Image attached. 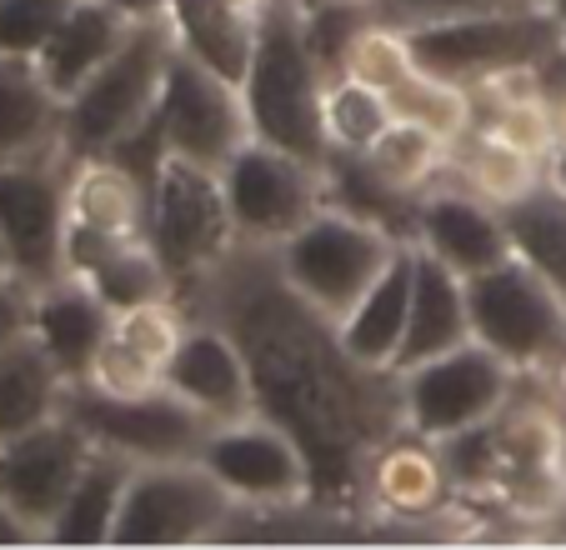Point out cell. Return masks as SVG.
<instances>
[{"label":"cell","instance_id":"obj_13","mask_svg":"<svg viewBox=\"0 0 566 550\" xmlns=\"http://www.w3.org/2000/svg\"><path fill=\"white\" fill-rule=\"evenodd\" d=\"M146 136L156 140V150H176V156H191L201 166L221 170L247 140H256V130H251L241 81L176 51Z\"/></svg>","mask_w":566,"mask_h":550},{"label":"cell","instance_id":"obj_30","mask_svg":"<svg viewBox=\"0 0 566 550\" xmlns=\"http://www.w3.org/2000/svg\"><path fill=\"white\" fill-rule=\"evenodd\" d=\"M451 180H461L467 191H476L481 201H492V205H516L526 201L532 191H542L546 186V160L526 156V150L506 146V140L486 136V130H471L467 140H461L457 150H451Z\"/></svg>","mask_w":566,"mask_h":550},{"label":"cell","instance_id":"obj_41","mask_svg":"<svg viewBox=\"0 0 566 550\" xmlns=\"http://www.w3.org/2000/svg\"><path fill=\"white\" fill-rule=\"evenodd\" d=\"M31 310H35V286H25L21 275L6 271L0 275V350L31 330Z\"/></svg>","mask_w":566,"mask_h":550},{"label":"cell","instance_id":"obj_24","mask_svg":"<svg viewBox=\"0 0 566 550\" xmlns=\"http://www.w3.org/2000/svg\"><path fill=\"white\" fill-rule=\"evenodd\" d=\"M471 340V310H467V275L451 271L447 261L427 255L417 245V286H411V320L407 340L396 356V371H407L417 360H431L451 346ZM391 371V376H396Z\"/></svg>","mask_w":566,"mask_h":550},{"label":"cell","instance_id":"obj_43","mask_svg":"<svg viewBox=\"0 0 566 550\" xmlns=\"http://www.w3.org/2000/svg\"><path fill=\"white\" fill-rule=\"evenodd\" d=\"M120 15H126L130 25L140 21H166V11H171V0H111Z\"/></svg>","mask_w":566,"mask_h":550},{"label":"cell","instance_id":"obj_4","mask_svg":"<svg viewBox=\"0 0 566 550\" xmlns=\"http://www.w3.org/2000/svg\"><path fill=\"white\" fill-rule=\"evenodd\" d=\"M171 61H176L171 21L130 25V35L116 45V55L81 91L65 96V120H61L65 160L111 156V150L136 146L150 130V116H156V101Z\"/></svg>","mask_w":566,"mask_h":550},{"label":"cell","instance_id":"obj_7","mask_svg":"<svg viewBox=\"0 0 566 550\" xmlns=\"http://www.w3.org/2000/svg\"><path fill=\"white\" fill-rule=\"evenodd\" d=\"M492 425L496 476L486 506L526 530H566V405H556L546 385L532 395L516 391Z\"/></svg>","mask_w":566,"mask_h":550},{"label":"cell","instance_id":"obj_32","mask_svg":"<svg viewBox=\"0 0 566 550\" xmlns=\"http://www.w3.org/2000/svg\"><path fill=\"white\" fill-rule=\"evenodd\" d=\"M81 281L106 300L111 310H130L140 300H160V296H176V281L166 271V261L156 255L150 241H120L106 245L91 265H81Z\"/></svg>","mask_w":566,"mask_h":550},{"label":"cell","instance_id":"obj_16","mask_svg":"<svg viewBox=\"0 0 566 550\" xmlns=\"http://www.w3.org/2000/svg\"><path fill=\"white\" fill-rule=\"evenodd\" d=\"M0 251L35 290L65 275V160L0 166Z\"/></svg>","mask_w":566,"mask_h":550},{"label":"cell","instance_id":"obj_9","mask_svg":"<svg viewBox=\"0 0 566 550\" xmlns=\"http://www.w3.org/2000/svg\"><path fill=\"white\" fill-rule=\"evenodd\" d=\"M221 191L231 205L235 241L247 251H276L286 235H296L332 195V170L321 160L291 156L271 140H247L221 166Z\"/></svg>","mask_w":566,"mask_h":550},{"label":"cell","instance_id":"obj_27","mask_svg":"<svg viewBox=\"0 0 566 550\" xmlns=\"http://www.w3.org/2000/svg\"><path fill=\"white\" fill-rule=\"evenodd\" d=\"M130 470H136V461L96 445L86 470H81V480H75L71 496H65L61 516L45 530V546H111Z\"/></svg>","mask_w":566,"mask_h":550},{"label":"cell","instance_id":"obj_47","mask_svg":"<svg viewBox=\"0 0 566 550\" xmlns=\"http://www.w3.org/2000/svg\"><path fill=\"white\" fill-rule=\"evenodd\" d=\"M6 271H11V265H6V251H0V275H6Z\"/></svg>","mask_w":566,"mask_h":550},{"label":"cell","instance_id":"obj_46","mask_svg":"<svg viewBox=\"0 0 566 550\" xmlns=\"http://www.w3.org/2000/svg\"><path fill=\"white\" fill-rule=\"evenodd\" d=\"M231 6H235L241 15H247V21H261V15H266L271 6H276V0H231Z\"/></svg>","mask_w":566,"mask_h":550},{"label":"cell","instance_id":"obj_48","mask_svg":"<svg viewBox=\"0 0 566 550\" xmlns=\"http://www.w3.org/2000/svg\"><path fill=\"white\" fill-rule=\"evenodd\" d=\"M371 6H376V0H371Z\"/></svg>","mask_w":566,"mask_h":550},{"label":"cell","instance_id":"obj_28","mask_svg":"<svg viewBox=\"0 0 566 550\" xmlns=\"http://www.w3.org/2000/svg\"><path fill=\"white\" fill-rule=\"evenodd\" d=\"M166 21H171L176 51L181 55L231 75V81H247L261 21H247L231 0H171Z\"/></svg>","mask_w":566,"mask_h":550},{"label":"cell","instance_id":"obj_39","mask_svg":"<svg viewBox=\"0 0 566 550\" xmlns=\"http://www.w3.org/2000/svg\"><path fill=\"white\" fill-rule=\"evenodd\" d=\"M71 0H0V55L35 61L55 25L65 21Z\"/></svg>","mask_w":566,"mask_h":550},{"label":"cell","instance_id":"obj_2","mask_svg":"<svg viewBox=\"0 0 566 550\" xmlns=\"http://www.w3.org/2000/svg\"><path fill=\"white\" fill-rule=\"evenodd\" d=\"M326 61L311 51L306 21H301V0H276L261 15L256 31V55L241 81L251 110V130L256 140L291 150L306 160H332L326 146V126H321V96H326Z\"/></svg>","mask_w":566,"mask_h":550},{"label":"cell","instance_id":"obj_26","mask_svg":"<svg viewBox=\"0 0 566 550\" xmlns=\"http://www.w3.org/2000/svg\"><path fill=\"white\" fill-rule=\"evenodd\" d=\"M65 371L51 360V350L41 346L35 330L15 336L0 350V441H11L21 431H35L51 415L65 411Z\"/></svg>","mask_w":566,"mask_h":550},{"label":"cell","instance_id":"obj_33","mask_svg":"<svg viewBox=\"0 0 566 550\" xmlns=\"http://www.w3.org/2000/svg\"><path fill=\"white\" fill-rule=\"evenodd\" d=\"M396 120V106L386 91L356 81L346 71H332L326 96H321V126H326V146L332 156H366L376 136Z\"/></svg>","mask_w":566,"mask_h":550},{"label":"cell","instance_id":"obj_19","mask_svg":"<svg viewBox=\"0 0 566 550\" xmlns=\"http://www.w3.org/2000/svg\"><path fill=\"white\" fill-rule=\"evenodd\" d=\"M166 391L181 395L191 411H201L211 425L241 421L256 411V381H251V360L231 326L216 316H191L186 340L176 346L166 366Z\"/></svg>","mask_w":566,"mask_h":550},{"label":"cell","instance_id":"obj_20","mask_svg":"<svg viewBox=\"0 0 566 550\" xmlns=\"http://www.w3.org/2000/svg\"><path fill=\"white\" fill-rule=\"evenodd\" d=\"M451 500H457V490H451V470L441 461L437 441H421L411 431H391L371 451V461H366L361 506H371L376 516L417 526V520H437Z\"/></svg>","mask_w":566,"mask_h":550},{"label":"cell","instance_id":"obj_45","mask_svg":"<svg viewBox=\"0 0 566 550\" xmlns=\"http://www.w3.org/2000/svg\"><path fill=\"white\" fill-rule=\"evenodd\" d=\"M546 186H556V191H566V146L556 150L552 160H546Z\"/></svg>","mask_w":566,"mask_h":550},{"label":"cell","instance_id":"obj_31","mask_svg":"<svg viewBox=\"0 0 566 550\" xmlns=\"http://www.w3.org/2000/svg\"><path fill=\"white\" fill-rule=\"evenodd\" d=\"M506 235H512V255H522L566 300V191L542 186L526 201L506 205Z\"/></svg>","mask_w":566,"mask_h":550},{"label":"cell","instance_id":"obj_18","mask_svg":"<svg viewBox=\"0 0 566 550\" xmlns=\"http://www.w3.org/2000/svg\"><path fill=\"white\" fill-rule=\"evenodd\" d=\"M407 241L421 245L427 255H437V261H447L461 275H481L512 255L506 211L492 201H481L476 191H467L451 176H441L431 191H421L411 201Z\"/></svg>","mask_w":566,"mask_h":550},{"label":"cell","instance_id":"obj_15","mask_svg":"<svg viewBox=\"0 0 566 550\" xmlns=\"http://www.w3.org/2000/svg\"><path fill=\"white\" fill-rule=\"evenodd\" d=\"M146 166H130L126 150L65 160V275L91 265L106 245L146 241Z\"/></svg>","mask_w":566,"mask_h":550},{"label":"cell","instance_id":"obj_25","mask_svg":"<svg viewBox=\"0 0 566 550\" xmlns=\"http://www.w3.org/2000/svg\"><path fill=\"white\" fill-rule=\"evenodd\" d=\"M126 35H130V21L111 0H71V11L55 25L51 41H45V51L35 55V65H41V75L51 81L55 96L65 101L116 55V45L126 41Z\"/></svg>","mask_w":566,"mask_h":550},{"label":"cell","instance_id":"obj_17","mask_svg":"<svg viewBox=\"0 0 566 550\" xmlns=\"http://www.w3.org/2000/svg\"><path fill=\"white\" fill-rule=\"evenodd\" d=\"M91 451H96L91 435L65 411L51 415L45 425H35V431H21V435H11V441H0V496L11 500L15 516L41 536V546H45L51 520L61 516L71 486L81 480V470H86Z\"/></svg>","mask_w":566,"mask_h":550},{"label":"cell","instance_id":"obj_44","mask_svg":"<svg viewBox=\"0 0 566 550\" xmlns=\"http://www.w3.org/2000/svg\"><path fill=\"white\" fill-rule=\"evenodd\" d=\"M536 381H542L546 391H552V401H556V405H566V350L552 360V366H546V376H536Z\"/></svg>","mask_w":566,"mask_h":550},{"label":"cell","instance_id":"obj_1","mask_svg":"<svg viewBox=\"0 0 566 550\" xmlns=\"http://www.w3.org/2000/svg\"><path fill=\"white\" fill-rule=\"evenodd\" d=\"M201 306L241 340L256 381V411L281 421L311 461L316 506H352L366 490V461L396 421V376L361 371L306 300L286 290L271 251H241L206 281Z\"/></svg>","mask_w":566,"mask_h":550},{"label":"cell","instance_id":"obj_6","mask_svg":"<svg viewBox=\"0 0 566 550\" xmlns=\"http://www.w3.org/2000/svg\"><path fill=\"white\" fill-rule=\"evenodd\" d=\"M411 51L431 75H447L476 91L516 65H542L566 41V15L556 0H522V6H492V11H461L411 21Z\"/></svg>","mask_w":566,"mask_h":550},{"label":"cell","instance_id":"obj_11","mask_svg":"<svg viewBox=\"0 0 566 550\" xmlns=\"http://www.w3.org/2000/svg\"><path fill=\"white\" fill-rule=\"evenodd\" d=\"M235 516L241 506L201 461H150L130 470L111 546H201V540H221Z\"/></svg>","mask_w":566,"mask_h":550},{"label":"cell","instance_id":"obj_10","mask_svg":"<svg viewBox=\"0 0 566 550\" xmlns=\"http://www.w3.org/2000/svg\"><path fill=\"white\" fill-rule=\"evenodd\" d=\"M467 310L471 340L496 350L526 381L546 376V366L566 350V300L522 255H506L492 271L467 275Z\"/></svg>","mask_w":566,"mask_h":550},{"label":"cell","instance_id":"obj_22","mask_svg":"<svg viewBox=\"0 0 566 550\" xmlns=\"http://www.w3.org/2000/svg\"><path fill=\"white\" fill-rule=\"evenodd\" d=\"M65 101L51 91L35 61L0 55V166H45L61 150Z\"/></svg>","mask_w":566,"mask_h":550},{"label":"cell","instance_id":"obj_37","mask_svg":"<svg viewBox=\"0 0 566 550\" xmlns=\"http://www.w3.org/2000/svg\"><path fill=\"white\" fill-rule=\"evenodd\" d=\"M486 136L506 140V146L526 150L536 160H552L556 156V120H552V106L542 96L532 101H506V106H481V120H476Z\"/></svg>","mask_w":566,"mask_h":550},{"label":"cell","instance_id":"obj_8","mask_svg":"<svg viewBox=\"0 0 566 550\" xmlns=\"http://www.w3.org/2000/svg\"><path fill=\"white\" fill-rule=\"evenodd\" d=\"M526 376L512 371L496 350L481 340L451 346L431 360H417L407 371H396V421L401 431L421 435V441H451L476 425L496 421L522 391Z\"/></svg>","mask_w":566,"mask_h":550},{"label":"cell","instance_id":"obj_38","mask_svg":"<svg viewBox=\"0 0 566 550\" xmlns=\"http://www.w3.org/2000/svg\"><path fill=\"white\" fill-rule=\"evenodd\" d=\"M75 385H91V391H101V395H150V391H166V371L150 366L136 346H126V340L111 330V340L96 350V360H91L86 381H75Z\"/></svg>","mask_w":566,"mask_h":550},{"label":"cell","instance_id":"obj_35","mask_svg":"<svg viewBox=\"0 0 566 550\" xmlns=\"http://www.w3.org/2000/svg\"><path fill=\"white\" fill-rule=\"evenodd\" d=\"M336 71L356 75V81L376 85V91H386L391 96L396 85L407 81V75H417V51H411V35L401 21H386V15H371V21L361 25V31L346 41L342 61H336Z\"/></svg>","mask_w":566,"mask_h":550},{"label":"cell","instance_id":"obj_14","mask_svg":"<svg viewBox=\"0 0 566 550\" xmlns=\"http://www.w3.org/2000/svg\"><path fill=\"white\" fill-rule=\"evenodd\" d=\"M65 415L91 435V445L116 451L136 466L150 461H196L211 435V421L171 391L150 395H101L91 385L65 391Z\"/></svg>","mask_w":566,"mask_h":550},{"label":"cell","instance_id":"obj_3","mask_svg":"<svg viewBox=\"0 0 566 550\" xmlns=\"http://www.w3.org/2000/svg\"><path fill=\"white\" fill-rule=\"evenodd\" d=\"M150 186V215H146V241L166 261L176 281V296L196 300L216 271L241 251L231 225V205L221 191V170L201 166L176 150H156L146 166Z\"/></svg>","mask_w":566,"mask_h":550},{"label":"cell","instance_id":"obj_12","mask_svg":"<svg viewBox=\"0 0 566 550\" xmlns=\"http://www.w3.org/2000/svg\"><path fill=\"white\" fill-rule=\"evenodd\" d=\"M206 470L226 486V496L241 510H301L316 506V486H311V461L301 441L281 421L251 411L241 421L211 425L201 455Z\"/></svg>","mask_w":566,"mask_h":550},{"label":"cell","instance_id":"obj_36","mask_svg":"<svg viewBox=\"0 0 566 550\" xmlns=\"http://www.w3.org/2000/svg\"><path fill=\"white\" fill-rule=\"evenodd\" d=\"M186 326H191V310H186L181 296H160V300H140L130 310H116V336L126 346H136L150 366H171L176 346L186 340Z\"/></svg>","mask_w":566,"mask_h":550},{"label":"cell","instance_id":"obj_42","mask_svg":"<svg viewBox=\"0 0 566 550\" xmlns=\"http://www.w3.org/2000/svg\"><path fill=\"white\" fill-rule=\"evenodd\" d=\"M0 546H41V536H35V530L15 516L6 496H0Z\"/></svg>","mask_w":566,"mask_h":550},{"label":"cell","instance_id":"obj_5","mask_svg":"<svg viewBox=\"0 0 566 550\" xmlns=\"http://www.w3.org/2000/svg\"><path fill=\"white\" fill-rule=\"evenodd\" d=\"M401 241L407 235L391 231V225L371 221V215L352 211L342 201H326L296 235H286L271 251V265H276L291 296L306 300L321 320L336 326L356 306V296L386 271V261Z\"/></svg>","mask_w":566,"mask_h":550},{"label":"cell","instance_id":"obj_29","mask_svg":"<svg viewBox=\"0 0 566 550\" xmlns=\"http://www.w3.org/2000/svg\"><path fill=\"white\" fill-rule=\"evenodd\" d=\"M451 140H441L437 130L417 126V120L396 116L391 126L381 130V136L366 146V156H356L366 170H371L376 180H381L391 195H401V201H417L421 191H431L441 176L451 170Z\"/></svg>","mask_w":566,"mask_h":550},{"label":"cell","instance_id":"obj_40","mask_svg":"<svg viewBox=\"0 0 566 550\" xmlns=\"http://www.w3.org/2000/svg\"><path fill=\"white\" fill-rule=\"evenodd\" d=\"M492 6H522V0H376V15L386 21H431V15H461V11H492Z\"/></svg>","mask_w":566,"mask_h":550},{"label":"cell","instance_id":"obj_23","mask_svg":"<svg viewBox=\"0 0 566 550\" xmlns=\"http://www.w3.org/2000/svg\"><path fill=\"white\" fill-rule=\"evenodd\" d=\"M31 330L41 336V346L51 350V360L65 371V381H86L96 350L116 330V310L81 281V275H61L51 286L35 290Z\"/></svg>","mask_w":566,"mask_h":550},{"label":"cell","instance_id":"obj_21","mask_svg":"<svg viewBox=\"0 0 566 550\" xmlns=\"http://www.w3.org/2000/svg\"><path fill=\"white\" fill-rule=\"evenodd\" d=\"M411 286H417V245L401 241L396 255L386 261V271L336 320V340H342V350L361 371H376V376L396 371V356H401L407 320H411Z\"/></svg>","mask_w":566,"mask_h":550},{"label":"cell","instance_id":"obj_34","mask_svg":"<svg viewBox=\"0 0 566 550\" xmlns=\"http://www.w3.org/2000/svg\"><path fill=\"white\" fill-rule=\"evenodd\" d=\"M391 106L396 116L417 120V126L437 130L441 140L461 146V140L476 130L481 120V106H476V91L461 81H447V75H431V71H417L391 91Z\"/></svg>","mask_w":566,"mask_h":550}]
</instances>
